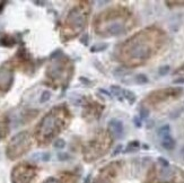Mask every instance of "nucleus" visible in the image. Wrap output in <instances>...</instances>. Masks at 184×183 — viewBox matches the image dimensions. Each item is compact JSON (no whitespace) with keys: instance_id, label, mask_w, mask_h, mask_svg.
<instances>
[{"instance_id":"5701e85b","label":"nucleus","mask_w":184,"mask_h":183,"mask_svg":"<svg viewBox=\"0 0 184 183\" xmlns=\"http://www.w3.org/2000/svg\"><path fill=\"white\" fill-rule=\"evenodd\" d=\"M89 181H91V175H88V178H86V181H85V183H89Z\"/></svg>"},{"instance_id":"9d476101","label":"nucleus","mask_w":184,"mask_h":183,"mask_svg":"<svg viewBox=\"0 0 184 183\" xmlns=\"http://www.w3.org/2000/svg\"><path fill=\"white\" fill-rule=\"evenodd\" d=\"M53 147L57 149H63L66 147V141L63 139H57L53 142Z\"/></svg>"},{"instance_id":"7ed1b4c3","label":"nucleus","mask_w":184,"mask_h":183,"mask_svg":"<svg viewBox=\"0 0 184 183\" xmlns=\"http://www.w3.org/2000/svg\"><path fill=\"white\" fill-rule=\"evenodd\" d=\"M51 158V155L49 153H35L32 155V159L34 160H41V162H49Z\"/></svg>"},{"instance_id":"1a4fd4ad","label":"nucleus","mask_w":184,"mask_h":183,"mask_svg":"<svg viewBox=\"0 0 184 183\" xmlns=\"http://www.w3.org/2000/svg\"><path fill=\"white\" fill-rule=\"evenodd\" d=\"M136 82L137 84H141V85L142 84H147L148 82V78L144 74H139V75L136 76Z\"/></svg>"},{"instance_id":"a211bd4d","label":"nucleus","mask_w":184,"mask_h":183,"mask_svg":"<svg viewBox=\"0 0 184 183\" xmlns=\"http://www.w3.org/2000/svg\"><path fill=\"white\" fill-rule=\"evenodd\" d=\"M98 92H99V93H102V94H104L105 96H107V98H110V100L112 98L111 93H108V92L105 91V89H103V88H99V89H98Z\"/></svg>"},{"instance_id":"f257e3e1","label":"nucleus","mask_w":184,"mask_h":183,"mask_svg":"<svg viewBox=\"0 0 184 183\" xmlns=\"http://www.w3.org/2000/svg\"><path fill=\"white\" fill-rule=\"evenodd\" d=\"M108 130L114 138H121L123 135V123L119 119H112L108 122Z\"/></svg>"},{"instance_id":"9b49d317","label":"nucleus","mask_w":184,"mask_h":183,"mask_svg":"<svg viewBox=\"0 0 184 183\" xmlns=\"http://www.w3.org/2000/svg\"><path fill=\"white\" fill-rule=\"evenodd\" d=\"M168 72H170V66H163L158 70V74H159L160 76H166Z\"/></svg>"},{"instance_id":"20e7f679","label":"nucleus","mask_w":184,"mask_h":183,"mask_svg":"<svg viewBox=\"0 0 184 183\" xmlns=\"http://www.w3.org/2000/svg\"><path fill=\"white\" fill-rule=\"evenodd\" d=\"M123 96H124V98H126V101H128V103L129 104H133L135 102H136V94L133 93V92L131 91H128V89H123Z\"/></svg>"},{"instance_id":"f8f14e48","label":"nucleus","mask_w":184,"mask_h":183,"mask_svg":"<svg viewBox=\"0 0 184 183\" xmlns=\"http://www.w3.org/2000/svg\"><path fill=\"white\" fill-rule=\"evenodd\" d=\"M149 116V111L146 107H141L140 109V119H147Z\"/></svg>"},{"instance_id":"423d86ee","label":"nucleus","mask_w":184,"mask_h":183,"mask_svg":"<svg viewBox=\"0 0 184 183\" xmlns=\"http://www.w3.org/2000/svg\"><path fill=\"white\" fill-rule=\"evenodd\" d=\"M170 131H171V128L168 124H165L163 127H160L159 129H158V136H160L162 138H164L166 136H170Z\"/></svg>"},{"instance_id":"aec40b11","label":"nucleus","mask_w":184,"mask_h":183,"mask_svg":"<svg viewBox=\"0 0 184 183\" xmlns=\"http://www.w3.org/2000/svg\"><path fill=\"white\" fill-rule=\"evenodd\" d=\"M174 84H184V78H177V79H175Z\"/></svg>"},{"instance_id":"6ab92c4d","label":"nucleus","mask_w":184,"mask_h":183,"mask_svg":"<svg viewBox=\"0 0 184 183\" xmlns=\"http://www.w3.org/2000/svg\"><path fill=\"white\" fill-rule=\"evenodd\" d=\"M44 183H60L57 180V178H48L46 181H44Z\"/></svg>"},{"instance_id":"412c9836","label":"nucleus","mask_w":184,"mask_h":183,"mask_svg":"<svg viewBox=\"0 0 184 183\" xmlns=\"http://www.w3.org/2000/svg\"><path fill=\"white\" fill-rule=\"evenodd\" d=\"M59 54H61V50H57V51H55V52H54L53 54L51 56V59H53L55 56H59Z\"/></svg>"},{"instance_id":"dca6fc26","label":"nucleus","mask_w":184,"mask_h":183,"mask_svg":"<svg viewBox=\"0 0 184 183\" xmlns=\"http://www.w3.org/2000/svg\"><path fill=\"white\" fill-rule=\"evenodd\" d=\"M88 39H89V38H88V34H84V35H82V38L80 39V42H82L84 45H87V44H88Z\"/></svg>"},{"instance_id":"2eb2a0df","label":"nucleus","mask_w":184,"mask_h":183,"mask_svg":"<svg viewBox=\"0 0 184 183\" xmlns=\"http://www.w3.org/2000/svg\"><path fill=\"white\" fill-rule=\"evenodd\" d=\"M133 123H135V125H136L137 128H141V125H142L141 119L138 118V116H133Z\"/></svg>"},{"instance_id":"39448f33","label":"nucleus","mask_w":184,"mask_h":183,"mask_svg":"<svg viewBox=\"0 0 184 183\" xmlns=\"http://www.w3.org/2000/svg\"><path fill=\"white\" fill-rule=\"evenodd\" d=\"M107 46H108V44H106V43H97L91 48V52H93V53L101 52V51H104Z\"/></svg>"},{"instance_id":"f3484780","label":"nucleus","mask_w":184,"mask_h":183,"mask_svg":"<svg viewBox=\"0 0 184 183\" xmlns=\"http://www.w3.org/2000/svg\"><path fill=\"white\" fill-rule=\"evenodd\" d=\"M158 162H159V163L162 164L164 167H168V166H170L168 162H167V160H166L165 158H163V157H159V158H158Z\"/></svg>"},{"instance_id":"4468645a","label":"nucleus","mask_w":184,"mask_h":183,"mask_svg":"<svg viewBox=\"0 0 184 183\" xmlns=\"http://www.w3.org/2000/svg\"><path fill=\"white\" fill-rule=\"evenodd\" d=\"M122 148H123V147H122V145H117V146H116V148L114 149V152L112 153V156H113V157H114V156H117V155L121 153Z\"/></svg>"},{"instance_id":"0eeeda50","label":"nucleus","mask_w":184,"mask_h":183,"mask_svg":"<svg viewBox=\"0 0 184 183\" xmlns=\"http://www.w3.org/2000/svg\"><path fill=\"white\" fill-rule=\"evenodd\" d=\"M51 98V92L49 91H44L42 94H41V96H40V103L41 104H43V103H46Z\"/></svg>"},{"instance_id":"4be33fe9","label":"nucleus","mask_w":184,"mask_h":183,"mask_svg":"<svg viewBox=\"0 0 184 183\" xmlns=\"http://www.w3.org/2000/svg\"><path fill=\"white\" fill-rule=\"evenodd\" d=\"M79 79H80V82H84V84H89V82H91L88 79H85V77H80Z\"/></svg>"},{"instance_id":"6e6552de","label":"nucleus","mask_w":184,"mask_h":183,"mask_svg":"<svg viewBox=\"0 0 184 183\" xmlns=\"http://www.w3.org/2000/svg\"><path fill=\"white\" fill-rule=\"evenodd\" d=\"M111 93L114 95V96L119 97L121 96V94L123 95V89H121L119 86H116V85H112L111 86Z\"/></svg>"},{"instance_id":"f03ea898","label":"nucleus","mask_w":184,"mask_h":183,"mask_svg":"<svg viewBox=\"0 0 184 183\" xmlns=\"http://www.w3.org/2000/svg\"><path fill=\"white\" fill-rule=\"evenodd\" d=\"M162 146L164 147L165 149L172 150L174 149L175 147V140L171 137V136H166L164 138H162Z\"/></svg>"},{"instance_id":"ddd939ff","label":"nucleus","mask_w":184,"mask_h":183,"mask_svg":"<svg viewBox=\"0 0 184 183\" xmlns=\"http://www.w3.org/2000/svg\"><path fill=\"white\" fill-rule=\"evenodd\" d=\"M58 158H59V160H68V159L70 158V156H69L68 154H66V153H59Z\"/></svg>"}]
</instances>
